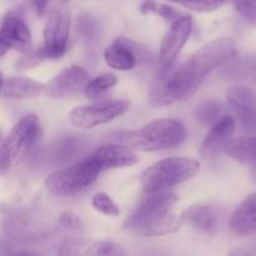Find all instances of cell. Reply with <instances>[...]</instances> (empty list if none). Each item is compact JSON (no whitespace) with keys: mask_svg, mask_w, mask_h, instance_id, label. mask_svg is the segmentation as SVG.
I'll use <instances>...</instances> for the list:
<instances>
[{"mask_svg":"<svg viewBox=\"0 0 256 256\" xmlns=\"http://www.w3.org/2000/svg\"><path fill=\"white\" fill-rule=\"evenodd\" d=\"M195 119L204 125H214L225 116V106L219 102L210 100L196 106L194 112Z\"/></svg>","mask_w":256,"mask_h":256,"instance_id":"23","label":"cell"},{"mask_svg":"<svg viewBox=\"0 0 256 256\" xmlns=\"http://www.w3.org/2000/svg\"><path fill=\"white\" fill-rule=\"evenodd\" d=\"M40 135L39 118L35 114H28L12 126L5 136L0 152V169L2 174L9 172L30 152Z\"/></svg>","mask_w":256,"mask_h":256,"instance_id":"4","label":"cell"},{"mask_svg":"<svg viewBox=\"0 0 256 256\" xmlns=\"http://www.w3.org/2000/svg\"><path fill=\"white\" fill-rule=\"evenodd\" d=\"M60 255H125V250L114 242H95V240L68 239L59 246Z\"/></svg>","mask_w":256,"mask_h":256,"instance_id":"16","label":"cell"},{"mask_svg":"<svg viewBox=\"0 0 256 256\" xmlns=\"http://www.w3.org/2000/svg\"><path fill=\"white\" fill-rule=\"evenodd\" d=\"M235 129H236V122L228 115L212 125V129L209 130L200 148V155L204 159H210L219 152L224 150L225 145L229 142L235 132Z\"/></svg>","mask_w":256,"mask_h":256,"instance_id":"17","label":"cell"},{"mask_svg":"<svg viewBox=\"0 0 256 256\" xmlns=\"http://www.w3.org/2000/svg\"><path fill=\"white\" fill-rule=\"evenodd\" d=\"M169 2H176V0H169Z\"/></svg>","mask_w":256,"mask_h":256,"instance_id":"36","label":"cell"},{"mask_svg":"<svg viewBox=\"0 0 256 256\" xmlns=\"http://www.w3.org/2000/svg\"><path fill=\"white\" fill-rule=\"evenodd\" d=\"M198 160L190 158H166L148 168L142 175V186L148 194L165 192L192 179L199 172Z\"/></svg>","mask_w":256,"mask_h":256,"instance_id":"3","label":"cell"},{"mask_svg":"<svg viewBox=\"0 0 256 256\" xmlns=\"http://www.w3.org/2000/svg\"><path fill=\"white\" fill-rule=\"evenodd\" d=\"M184 222L180 216L175 215H165L162 219L156 220L155 222L145 228L142 232L146 236H164V235L176 232L184 226Z\"/></svg>","mask_w":256,"mask_h":256,"instance_id":"22","label":"cell"},{"mask_svg":"<svg viewBox=\"0 0 256 256\" xmlns=\"http://www.w3.org/2000/svg\"><path fill=\"white\" fill-rule=\"evenodd\" d=\"M225 154L242 164L256 162V136H239L230 139L224 148Z\"/></svg>","mask_w":256,"mask_h":256,"instance_id":"21","label":"cell"},{"mask_svg":"<svg viewBox=\"0 0 256 256\" xmlns=\"http://www.w3.org/2000/svg\"><path fill=\"white\" fill-rule=\"evenodd\" d=\"M89 82V74L82 68L72 65L45 85V94L52 99H64L85 90Z\"/></svg>","mask_w":256,"mask_h":256,"instance_id":"13","label":"cell"},{"mask_svg":"<svg viewBox=\"0 0 256 256\" xmlns=\"http://www.w3.org/2000/svg\"><path fill=\"white\" fill-rule=\"evenodd\" d=\"M186 139V129L175 119H156L140 129L122 130L118 134L122 144L140 152H159L179 146Z\"/></svg>","mask_w":256,"mask_h":256,"instance_id":"2","label":"cell"},{"mask_svg":"<svg viewBox=\"0 0 256 256\" xmlns=\"http://www.w3.org/2000/svg\"><path fill=\"white\" fill-rule=\"evenodd\" d=\"M129 108L130 102L128 100H104L75 108L70 112L69 119L70 122L79 129H92L122 116Z\"/></svg>","mask_w":256,"mask_h":256,"instance_id":"6","label":"cell"},{"mask_svg":"<svg viewBox=\"0 0 256 256\" xmlns=\"http://www.w3.org/2000/svg\"><path fill=\"white\" fill-rule=\"evenodd\" d=\"M176 200V195L170 194V192H162L150 194V196H148L126 218L124 228L129 230H144L150 224L168 215Z\"/></svg>","mask_w":256,"mask_h":256,"instance_id":"9","label":"cell"},{"mask_svg":"<svg viewBox=\"0 0 256 256\" xmlns=\"http://www.w3.org/2000/svg\"><path fill=\"white\" fill-rule=\"evenodd\" d=\"M158 4L155 2V0H145L142 2V4L140 5V12L142 14H149V12H156Z\"/></svg>","mask_w":256,"mask_h":256,"instance_id":"31","label":"cell"},{"mask_svg":"<svg viewBox=\"0 0 256 256\" xmlns=\"http://www.w3.org/2000/svg\"><path fill=\"white\" fill-rule=\"evenodd\" d=\"M192 30V19L189 15H182L172 22L169 30L162 42L159 52V64L162 70L174 65L180 52L186 44Z\"/></svg>","mask_w":256,"mask_h":256,"instance_id":"11","label":"cell"},{"mask_svg":"<svg viewBox=\"0 0 256 256\" xmlns=\"http://www.w3.org/2000/svg\"><path fill=\"white\" fill-rule=\"evenodd\" d=\"M230 230L238 236L256 235V192L248 195L230 218Z\"/></svg>","mask_w":256,"mask_h":256,"instance_id":"18","label":"cell"},{"mask_svg":"<svg viewBox=\"0 0 256 256\" xmlns=\"http://www.w3.org/2000/svg\"><path fill=\"white\" fill-rule=\"evenodd\" d=\"M10 49L22 54L32 52V32L24 18L18 10H10L2 16L0 30V55L4 56Z\"/></svg>","mask_w":256,"mask_h":256,"instance_id":"10","label":"cell"},{"mask_svg":"<svg viewBox=\"0 0 256 256\" xmlns=\"http://www.w3.org/2000/svg\"><path fill=\"white\" fill-rule=\"evenodd\" d=\"M222 2H224V4H226V2H232V4L236 5V4H239V2H245V0H222Z\"/></svg>","mask_w":256,"mask_h":256,"instance_id":"35","label":"cell"},{"mask_svg":"<svg viewBox=\"0 0 256 256\" xmlns=\"http://www.w3.org/2000/svg\"><path fill=\"white\" fill-rule=\"evenodd\" d=\"M235 8L246 22L256 25V0H245L235 5Z\"/></svg>","mask_w":256,"mask_h":256,"instance_id":"29","label":"cell"},{"mask_svg":"<svg viewBox=\"0 0 256 256\" xmlns=\"http://www.w3.org/2000/svg\"><path fill=\"white\" fill-rule=\"evenodd\" d=\"M224 209L216 204H196L186 208L180 218L185 225L209 235L216 234L224 218Z\"/></svg>","mask_w":256,"mask_h":256,"instance_id":"14","label":"cell"},{"mask_svg":"<svg viewBox=\"0 0 256 256\" xmlns=\"http://www.w3.org/2000/svg\"><path fill=\"white\" fill-rule=\"evenodd\" d=\"M45 92V85L24 76H4L2 96L6 99H32Z\"/></svg>","mask_w":256,"mask_h":256,"instance_id":"20","label":"cell"},{"mask_svg":"<svg viewBox=\"0 0 256 256\" xmlns=\"http://www.w3.org/2000/svg\"><path fill=\"white\" fill-rule=\"evenodd\" d=\"M32 5H34V9L38 15H44V12H46L48 6H49V2L52 0H32Z\"/></svg>","mask_w":256,"mask_h":256,"instance_id":"32","label":"cell"},{"mask_svg":"<svg viewBox=\"0 0 256 256\" xmlns=\"http://www.w3.org/2000/svg\"><path fill=\"white\" fill-rule=\"evenodd\" d=\"M228 104L234 112L242 130L256 132V92L245 85H238L228 92Z\"/></svg>","mask_w":256,"mask_h":256,"instance_id":"12","label":"cell"},{"mask_svg":"<svg viewBox=\"0 0 256 256\" xmlns=\"http://www.w3.org/2000/svg\"><path fill=\"white\" fill-rule=\"evenodd\" d=\"M156 14L160 15L162 19L166 20V22H175L178 18L182 16V14H180L176 9H174V8L170 6V5H166V4H160V5L158 4Z\"/></svg>","mask_w":256,"mask_h":256,"instance_id":"30","label":"cell"},{"mask_svg":"<svg viewBox=\"0 0 256 256\" xmlns=\"http://www.w3.org/2000/svg\"><path fill=\"white\" fill-rule=\"evenodd\" d=\"M92 204L96 212H102V214L106 215V216L116 218L120 215V209L116 205V202L106 194V192H96L92 196Z\"/></svg>","mask_w":256,"mask_h":256,"instance_id":"25","label":"cell"},{"mask_svg":"<svg viewBox=\"0 0 256 256\" xmlns=\"http://www.w3.org/2000/svg\"><path fill=\"white\" fill-rule=\"evenodd\" d=\"M175 2L182 4L188 9L200 12H214L224 5L222 0H176Z\"/></svg>","mask_w":256,"mask_h":256,"instance_id":"26","label":"cell"},{"mask_svg":"<svg viewBox=\"0 0 256 256\" xmlns=\"http://www.w3.org/2000/svg\"><path fill=\"white\" fill-rule=\"evenodd\" d=\"M58 222L62 228L69 230H80L84 228V222L80 219L79 215H76L72 212H69V210L60 212L59 216H58Z\"/></svg>","mask_w":256,"mask_h":256,"instance_id":"28","label":"cell"},{"mask_svg":"<svg viewBox=\"0 0 256 256\" xmlns=\"http://www.w3.org/2000/svg\"><path fill=\"white\" fill-rule=\"evenodd\" d=\"M118 82L116 75L112 72H105V74L98 75L96 78L90 80L85 86L84 94L88 99L98 100L102 95H104L108 90L114 88Z\"/></svg>","mask_w":256,"mask_h":256,"instance_id":"24","label":"cell"},{"mask_svg":"<svg viewBox=\"0 0 256 256\" xmlns=\"http://www.w3.org/2000/svg\"><path fill=\"white\" fill-rule=\"evenodd\" d=\"M70 34V14L65 6L55 5L44 29L42 52L46 59H58L68 49Z\"/></svg>","mask_w":256,"mask_h":256,"instance_id":"7","label":"cell"},{"mask_svg":"<svg viewBox=\"0 0 256 256\" xmlns=\"http://www.w3.org/2000/svg\"><path fill=\"white\" fill-rule=\"evenodd\" d=\"M90 159L100 168L102 172L119 168L134 166L139 162V156L134 149L120 144H105L95 149L89 155Z\"/></svg>","mask_w":256,"mask_h":256,"instance_id":"15","label":"cell"},{"mask_svg":"<svg viewBox=\"0 0 256 256\" xmlns=\"http://www.w3.org/2000/svg\"><path fill=\"white\" fill-rule=\"evenodd\" d=\"M138 50L132 42L120 38L105 49L104 59L110 68L116 70H132L138 64Z\"/></svg>","mask_w":256,"mask_h":256,"instance_id":"19","label":"cell"},{"mask_svg":"<svg viewBox=\"0 0 256 256\" xmlns=\"http://www.w3.org/2000/svg\"><path fill=\"white\" fill-rule=\"evenodd\" d=\"M46 59L42 49L35 50V52H30L28 54H25V56H22V59L18 60V62L15 64V69L16 70H29L32 68L36 66L39 62H42V60Z\"/></svg>","mask_w":256,"mask_h":256,"instance_id":"27","label":"cell"},{"mask_svg":"<svg viewBox=\"0 0 256 256\" xmlns=\"http://www.w3.org/2000/svg\"><path fill=\"white\" fill-rule=\"evenodd\" d=\"M100 172V168L88 156L70 166L52 172L45 180V188L54 196H72L89 188Z\"/></svg>","mask_w":256,"mask_h":256,"instance_id":"5","label":"cell"},{"mask_svg":"<svg viewBox=\"0 0 256 256\" xmlns=\"http://www.w3.org/2000/svg\"><path fill=\"white\" fill-rule=\"evenodd\" d=\"M236 54V44L230 38H219L208 42L180 65L162 70L150 88L148 102L159 108L189 99L209 72Z\"/></svg>","mask_w":256,"mask_h":256,"instance_id":"1","label":"cell"},{"mask_svg":"<svg viewBox=\"0 0 256 256\" xmlns=\"http://www.w3.org/2000/svg\"><path fill=\"white\" fill-rule=\"evenodd\" d=\"M252 182H256V162H255L254 166H252Z\"/></svg>","mask_w":256,"mask_h":256,"instance_id":"34","label":"cell"},{"mask_svg":"<svg viewBox=\"0 0 256 256\" xmlns=\"http://www.w3.org/2000/svg\"><path fill=\"white\" fill-rule=\"evenodd\" d=\"M2 232L18 242H40L50 234L49 226L26 210L9 212L2 222Z\"/></svg>","mask_w":256,"mask_h":256,"instance_id":"8","label":"cell"},{"mask_svg":"<svg viewBox=\"0 0 256 256\" xmlns=\"http://www.w3.org/2000/svg\"><path fill=\"white\" fill-rule=\"evenodd\" d=\"M55 4L56 5H60V6H65V5L68 4V2H70V0H54Z\"/></svg>","mask_w":256,"mask_h":256,"instance_id":"33","label":"cell"}]
</instances>
